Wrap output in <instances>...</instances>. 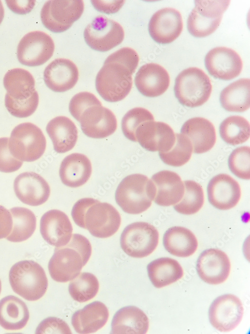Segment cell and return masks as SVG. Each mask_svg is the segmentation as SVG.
I'll list each match as a JSON object with an SVG mask.
<instances>
[{"mask_svg":"<svg viewBox=\"0 0 250 334\" xmlns=\"http://www.w3.org/2000/svg\"><path fill=\"white\" fill-rule=\"evenodd\" d=\"M72 216L77 225L101 238L114 235L121 223L120 215L112 205L92 198H84L76 202Z\"/></svg>","mask_w":250,"mask_h":334,"instance_id":"obj_1","label":"cell"},{"mask_svg":"<svg viewBox=\"0 0 250 334\" xmlns=\"http://www.w3.org/2000/svg\"><path fill=\"white\" fill-rule=\"evenodd\" d=\"M136 141L146 150L165 152L170 150L176 140V134L167 124L148 121L140 124L136 131Z\"/></svg>","mask_w":250,"mask_h":334,"instance_id":"obj_17","label":"cell"},{"mask_svg":"<svg viewBox=\"0 0 250 334\" xmlns=\"http://www.w3.org/2000/svg\"><path fill=\"white\" fill-rule=\"evenodd\" d=\"M92 254L89 240L80 234H74L66 245L56 247L48 264L50 274L54 281L66 282L75 278Z\"/></svg>","mask_w":250,"mask_h":334,"instance_id":"obj_2","label":"cell"},{"mask_svg":"<svg viewBox=\"0 0 250 334\" xmlns=\"http://www.w3.org/2000/svg\"><path fill=\"white\" fill-rule=\"evenodd\" d=\"M8 8L17 14H26L31 11L35 5L34 1H6Z\"/></svg>","mask_w":250,"mask_h":334,"instance_id":"obj_48","label":"cell"},{"mask_svg":"<svg viewBox=\"0 0 250 334\" xmlns=\"http://www.w3.org/2000/svg\"><path fill=\"white\" fill-rule=\"evenodd\" d=\"M220 134L222 139L228 144L236 145L244 143L250 137V123L242 116H230L221 123Z\"/></svg>","mask_w":250,"mask_h":334,"instance_id":"obj_36","label":"cell"},{"mask_svg":"<svg viewBox=\"0 0 250 334\" xmlns=\"http://www.w3.org/2000/svg\"><path fill=\"white\" fill-rule=\"evenodd\" d=\"M9 281L14 291L29 301L40 299L48 287L44 269L31 260L20 261L14 264L10 270Z\"/></svg>","mask_w":250,"mask_h":334,"instance_id":"obj_5","label":"cell"},{"mask_svg":"<svg viewBox=\"0 0 250 334\" xmlns=\"http://www.w3.org/2000/svg\"><path fill=\"white\" fill-rule=\"evenodd\" d=\"M148 277L156 288H161L180 279L183 269L179 262L170 257L157 258L147 266Z\"/></svg>","mask_w":250,"mask_h":334,"instance_id":"obj_32","label":"cell"},{"mask_svg":"<svg viewBox=\"0 0 250 334\" xmlns=\"http://www.w3.org/2000/svg\"><path fill=\"white\" fill-rule=\"evenodd\" d=\"M39 96L36 90L26 99L18 100L6 94L4 105L8 112L17 118H26L32 115L38 105Z\"/></svg>","mask_w":250,"mask_h":334,"instance_id":"obj_41","label":"cell"},{"mask_svg":"<svg viewBox=\"0 0 250 334\" xmlns=\"http://www.w3.org/2000/svg\"><path fill=\"white\" fill-rule=\"evenodd\" d=\"M13 222L10 211L0 205V239L7 237L10 233Z\"/></svg>","mask_w":250,"mask_h":334,"instance_id":"obj_46","label":"cell"},{"mask_svg":"<svg viewBox=\"0 0 250 334\" xmlns=\"http://www.w3.org/2000/svg\"><path fill=\"white\" fill-rule=\"evenodd\" d=\"M1 289H2V284H1V281H0V291H1Z\"/></svg>","mask_w":250,"mask_h":334,"instance_id":"obj_50","label":"cell"},{"mask_svg":"<svg viewBox=\"0 0 250 334\" xmlns=\"http://www.w3.org/2000/svg\"><path fill=\"white\" fill-rule=\"evenodd\" d=\"M209 202L220 210H228L234 207L241 196L239 184L232 177L226 174H220L209 181L208 187Z\"/></svg>","mask_w":250,"mask_h":334,"instance_id":"obj_20","label":"cell"},{"mask_svg":"<svg viewBox=\"0 0 250 334\" xmlns=\"http://www.w3.org/2000/svg\"><path fill=\"white\" fill-rule=\"evenodd\" d=\"M84 10L82 0H50L44 5L40 19L46 28L60 33L70 28L80 18Z\"/></svg>","mask_w":250,"mask_h":334,"instance_id":"obj_9","label":"cell"},{"mask_svg":"<svg viewBox=\"0 0 250 334\" xmlns=\"http://www.w3.org/2000/svg\"><path fill=\"white\" fill-rule=\"evenodd\" d=\"M108 315L105 304L95 301L76 311L72 317V324L78 333H94L104 325Z\"/></svg>","mask_w":250,"mask_h":334,"instance_id":"obj_27","label":"cell"},{"mask_svg":"<svg viewBox=\"0 0 250 334\" xmlns=\"http://www.w3.org/2000/svg\"><path fill=\"white\" fill-rule=\"evenodd\" d=\"M30 317L28 308L19 298L8 295L0 300V325L7 330L24 327Z\"/></svg>","mask_w":250,"mask_h":334,"instance_id":"obj_31","label":"cell"},{"mask_svg":"<svg viewBox=\"0 0 250 334\" xmlns=\"http://www.w3.org/2000/svg\"><path fill=\"white\" fill-rule=\"evenodd\" d=\"M206 68L215 78L230 80L238 77L242 69V61L234 50L218 47L210 50L204 58Z\"/></svg>","mask_w":250,"mask_h":334,"instance_id":"obj_15","label":"cell"},{"mask_svg":"<svg viewBox=\"0 0 250 334\" xmlns=\"http://www.w3.org/2000/svg\"><path fill=\"white\" fill-rule=\"evenodd\" d=\"M183 28L180 13L172 8H162L152 17L148 25L151 38L160 44H169L177 39Z\"/></svg>","mask_w":250,"mask_h":334,"instance_id":"obj_16","label":"cell"},{"mask_svg":"<svg viewBox=\"0 0 250 334\" xmlns=\"http://www.w3.org/2000/svg\"><path fill=\"white\" fill-rule=\"evenodd\" d=\"M46 131L51 139L54 149L57 153H64L75 146L78 132L74 123L65 116H58L47 124Z\"/></svg>","mask_w":250,"mask_h":334,"instance_id":"obj_29","label":"cell"},{"mask_svg":"<svg viewBox=\"0 0 250 334\" xmlns=\"http://www.w3.org/2000/svg\"><path fill=\"white\" fill-rule=\"evenodd\" d=\"M4 9L2 1H0V25L2 23L4 17Z\"/></svg>","mask_w":250,"mask_h":334,"instance_id":"obj_49","label":"cell"},{"mask_svg":"<svg viewBox=\"0 0 250 334\" xmlns=\"http://www.w3.org/2000/svg\"><path fill=\"white\" fill-rule=\"evenodd\" d=\"M180 133L190 141L194 153L202 154L210 150L216 141L214 125L202 117H194L187 120L182 126Z\"/></svg>","mask_w":250,"mask_h":334,"instance_id":"obj_25","label":"cell"},{"mask_svg":"<svg viewBox=\"0 0 250 334\" xmlns=\"http://www.w3.org/2000/svg\"><path fill=\"white\" fill-rule=\"evenodd\" d=\"M193 148L190 141L182 134H176L175 142L171 149L165 152H159L164 163L174 167H180L190 159Z\"/></svg>","mask_w":250,"mask_h":334,"instance_id":"obj_39","label":"cell"},{"mask_svg":"<svg viewBox=\"0 0 250 334\" xmlns=\"http://www.w3.org/2000/svg\"><path fill=\"white\" fill-rule=\"evenodd\" d=\"M3 83L6 93L16 99H26L36 90L33 76L28 71L22 68H14L8 71L4 76Z\"/></svg>","mask_w":250,"mask_h":334,"instance_id":"obj_34","label":"cell"},{"mask_svg":"<svg viewBox=\"0 0 250 334\" xmlns=\"http://www.w3.org/2000/svg\"><path fill=\"white\" fill-rule=\"evenodd\" d=\"M148 326V319L146 313L135 306L129 305L115 313L112 321L110 333L145 334Z\"/></svg>","mask_w":250,"mask_h":334,"instance_id":"obj_28","label":"cell"},{"mask_svg":"<svg viewBox=\"0 0 250 334\" xmlns=\"http://www.w3.org/2000/svg\"><path fill=\"white\" fill-rule=\"evenodd\" d=\"M170 78L167 71L156 63H148L140 67L136 74L134 83L144 96L156 97L168 89Z\"/></svg>","mask_w":250,"mask_h":334,"instance_id":"obj_22","label":"cell"},{"mask_svg":"<svg viewBox=\"0 0 250 334\" xmlns=\"http://www.w3.org/2000/svg\"><path fill=\"white\" fill-rule=\"evenodd\" d=\"M184 191L182 199L174 208L178 212L184 215H192L198 212L204 202L202 188L198 183L192 180L184 182Z\"/></svg>","mask_w":250,"mask_h":334,"instance_id":"obj_37","label":"cell"},{"mask_svg":"<svg viewBox=\"0 0 250 334\" xmlns=\"http://www.w3.org/2000/svg\"><path fill=\"white\" fill-rule=\"evenodd\" d=\"M101 102L93 94L82 92L76 94L71 99L69 104V111L71 115L79 122L80 116L88 107Z\"/></svg>","mask_w":250,"mask_h":334,"instance_id":"obj_43","label":"cell"},{"mask_svg":"<svg viewBox=\"0 0 250 334\" xmlns=\"http://www.w3.org/2000/svg\"><path fill=\"white\" fill-rule=\"evenodd\" d=\"M138 66V64L124 62L110 55L96 76L98 93L109 102L124 99L132 89V75Z\"/></svg>","mask_w":250,"mask_h":334,"instance_id":"obj_3","label":"cell"},{"mask_svg":"<svg viewBox=\"0 0 250 334\" xmlns=\"http://www.w3.org/2000/svg\"><path fill=\"white\" fill-rule=\"evenodd\" d=\"M54 44L52 38L42 31L25 35L18 43L17 58L22 64L36 67L46 62L52 56Z\"/></svg>","mask_w":250,"mask_h":334,"instance_id":"obj_12","label":"cell"},{"mask_svg":"<svg viewBox=\"0 0 250 334\" xmlns=\"http://www.w3.org/2000/svg\"><path fill=\"white\" fill-rule=\"evenodd\" d=\"M92 171L91 162L84 154L74 153L66 156L60 167V180L65 185L76 188L85 184Z\"/></svg>","mask_w":250,"mask_h":334,"instance_id":"obj_26","label":"cell"},{"mask_svg":"<svg viewBox=\"0 0 250 334\" xmlns=\"http://www.w3.org/2000/svg\"><path fill=\"white\" fill-rule=\"evenodd\" d=\"M44 79L46 86L52 91L64 92L76 85L78 79V71L70 60L58 58L46 67Z\"/></svg>","mask_w":250,"mask_h":334,"instance_id":"obj_23","label":"cell"},{"mask_svg":"<svg viewBox=\"0 0 250 334\" xmlns=\"http://www.w3.org/2000/svg\"><path fill=\"white\" fill-rule=\"evenodd\" d=\"M230 1H195V7L188 15L187 28L196 38L213 33L219 27Z\"/></svg>","mask_w":250,"mask_h":334,"instance_id":"obj_8","label":"cell"},{"mask_svg":"<svg viewBox=\"0 0 250 334\" xmlns=\"http://www.w3.org/2000/svg\"><path fill=\"white\" fill-rule=\"evenodd\" d=\"M158 238V232L152 225L145 222H136L124 229L120 244L128 255L142 258L150 255L156 249Z\"/></svg>","mask_w":250,"mask_h":334,"instance_id":"obj_10","label":"cell"},{"mask_svg":"<svg viewBox=\"0 0 250 334\" xmlns=\"http://www.w3.org/2000/svg\"><path fill=\"white\" fill-rule=\"evenodd\" d=\"M46 139L40 128L31 123L17 125L12 130L8 141L10 154L23 162H32L44 153Z\"/></svg>","mask_w":250,"mask_h":334,"instance_id":"obj_7","label":"cell"},{"mask_svg":"<svg viewBox=\"0 0 250 334\" xmlns=\"http://www.w3.org/2000/svg\"><path fill=\"white\" fill-rule=\"evenodd\" d=\"M212 91L209 77L196 67L183 70L175 80V96L183 106L191 108L202 106L208 100Z\"/></svg>","mask_w":250,"mask_h":334,"instance_id":"obj_6","label":"cell"},{"mask_svg":"<svg viewBox=\"0 0 250 334\" xmlns=\"http://www.w3.org/2000/svg\"><path fill=\"white\" fill-rule=\"evenodd\" d=\"M196 269L199 277L204 281L210 284H218L228 278L230 271V262L224 251L210 248L200 255Z\"/></svg>","mask_w":250,"mask_h":334,"instance_id":"obj_18","label":"cell"},{"mask_svg":"<svg viewBox=\"0 0 250 334\" xmlns=\"http://www.w3.org/2000/svg\"><path fill=\"white\" fill-rule=\"evenodd\" d=\"M81 129L87 136L96 139L107 137L117 128L114 114L101 104L92 105L86 108L80 116Z\"/></svg>","mask_w":250,"mask_h":334,"instance_id":"obj_14","label":"cell"},{"mask_svg":"<svg viewBox=\"0 0 250 334\" xmlns=\"http://www.w3.org/2000/svg\"><path fill=\"white\" fill-rule=\"evenodd\" d=\"M91 3L94 8L98 12L106 14H113L117 12L121 8L124 1H92Z\"/></svg>","mask_w":250,"mask_h":334,"instance_id":"obj_47","label":"cell"},{"mask_svg":"<svg viewBox=\"0 0 250 334\" xmlns=\"http://www.w3.org/2000/svg\"><path fill=\"white\" fill-rule=\"evenodd\" d=\"M9 138H0V172L10 173L18 170L22 162L14 158L8 148Z\"/></svg>","mask_w":250,"mask_h":334,"instance_id":"obj_44","label":"cell"},{"mask_svg":"<svg viewBox=\"0 0 250 334\" xmlns=\"http://www.w3.org/2000/svg\"><path fill=\"white\" fill-rule=\"evenodd\" d=\"M36 333L71 334L72 332L68 324L62 319L56 317H48L38 325Z\"/></svg>","mask_w":250,"mask_h":334,"instance_id":"obj_45","label":"cell"},{"mask_svg":"<svg viewBox=\"0 0 250 334\" xmlns=\"http://www.w3.org/2000/svg\"><path fill=\"white\" fill-rule=\"evenodd\" d=\"M151 180L156 188L154 202L162 206L178 203L182 198L184 186L180 176L176 172L162 170L152 175Z\"/></svg>","mask_w":250,"mask_h":334,"instance_id":"obj_24","label":"cell"},{"mask_svg":"<svg viewBox=\"0 0 250 334\" xmlns=\"http://www.w3.org/2000/svg\"><path fill=\"white\" fill-rule=\"evenodd\" d=\"M99 289L97 278L90 272H82L71 280L68 291L72 297L79 302H86L94 298Z\"/></svg>","mask_w":250,"mask_h":334,"instance_id":"obj_38","label":"cell"},{"mask_svg":"<svg viewBox=\"0 0 250 334\" xmlns=\"http://www.w3.org/2000/svg\"><path fill=\"white\" fill-rule=\"evenodd\" d=\"M156 195L151 179L141 174L126 176L118 184L115 193L116 203L125 212L138 214L146 211Z\"/></svg>","mask_w":250,"mask_h":334,"instance_id":"obj_4","label":"cell"},{"mask_svg":"<svg viewBox=\"0 0 250 334\" xmlns=\"http://www.w3.org/2000/svg\"><path fill=\"white\" fill-rule=\"evenodd\" d=\"M244 314L242 303L238 297L226 294L216 297L208 309L211 324L221 332H228L236 327Z\"/></svg>","mask_w":250,"mask_h":334,"instance_id":"obj_13","label":"cell"},{"mask_svg":"<svg viewBox=\"0 0 250 334\" xmlns=\"http://www.w3.org/2000/svg\"><path fill=\"white\" fill-rule=\"evenodd\" d=\"M12 218V228L6 239L13 242L26 240L34 233L36 219L34 213L22 207H16L10 209Z\"/></svg>","mask_w":250,"mask_h":334,"instance_id":"obj_35","label":"cell"},{"mask_svg":"<svg viewBox=\"0 0 250 334\" xmlns=\"http://www.w3.org/2000/svg\"><path fill=\"white\" fill-rule=\"evenodd\" d=\"M222 107L228 112H242L250 106V80L240 79L230 84L220 93Z\"/></svg>","mask_w":250,"mask_h":334,"instance_id":"obj_33","label":"cell"},{"mask_svg":"<svg viewBox=\"0 0 250 334\" xmlns=\"http://www.w3.org/2000/svg\"><path fill=\"white\" fill-rule=\"evenodd\" d=\"M122 26L104 16L96 17L85 28L84 37L86 44L98 52H107L119 45L124 39Z\"/></svg>","mask_w":250,"mask_h":334,"instance_id":"obj_11","label":"cell"},{"mask_svg":"<svg viewBox=\"0 0 250 334\" xmlns=\"http://www.w3.org/2000/svg\"><path fill=\"white\" fill-rule=\"evenodd\" d=\"M163 244L171 254L186 257L195 252L198 243L196 237L190 230L184 227L174 226L164 233Z\"/></svg>","mask_w":250,"mask_h":334,"instance_id":"obj_30","label":"cell"},{"mask_svg":"<svg viewBox=\"0 0 250 334\" xmlns=\"http://www.w3.org/2000/svg\"><path fill=\"white\" fill-rule=\"evenodd\" d=\"M228 165L231 172L238 178L250 179V147L242 146L235 149L229 156Z\"/></svg>","mask_w":250,"mask_h":334,"instance_id":"obj_42","label":"cell"},{"mask_svg":"<svg viewBox=\"0 0 250 334\" xmlns=\"http://www.w3.org/2000/svg\"><path fill=\"white\" fill-rule=\"evenodd\" d=\"M40 232L46 242L58 247L66 245L70 241L72 227L66 214L60 210L52 209L42 216Z\"/></svg>","mask_w":250,"mask_h":334,"instance_id":"obj_21","label":"cell"},{"mask_svg":"<svg viewBox=\"0 0 250 334\" xmlns=\"http://www.w3.org/2000/svg\"><path fill=\"white\" fill-rule=\"evenodd\" d=\"M14 189L20 201L32 206L45 203L50 192V186L46 180L33 172H26L18 175L14 179Z\"/></svg>","mask_w":250,"mask_h":334,"instance_id":"obj_19","label":"cell"},{"mask_svg":"<svg viewBox=\"0 0 250 334\" xmlns=\"http://www.w3.org/2000/svg\"><path fill=\"white\" fill-rule=\"evenodd\" d=\"M152 114L147 109L136 107L129 110L123 117L122 129L126 138L136 142V131L139 126L148 121H154Z\"/></svg>","mask_w":250,"mask_h":334,"instance_id":"obj_40","label":"cell"}]
</instances>
